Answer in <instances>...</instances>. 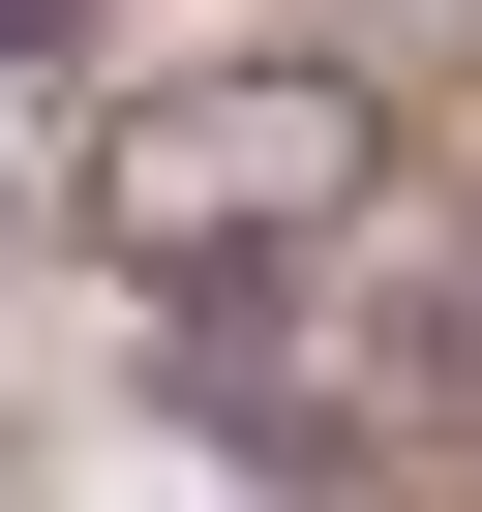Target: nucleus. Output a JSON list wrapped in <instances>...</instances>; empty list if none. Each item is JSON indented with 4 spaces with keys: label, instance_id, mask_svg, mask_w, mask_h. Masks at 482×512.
Segmentation results:
<instances>
[{
    "label": "nucleus",
    "instance_id": "f03ea898",
    "mask_svg": "<svg viewBox=\"0 0 482 512\" xmlns=\"http://www.w3.org/2000/svg\"><path fill=\"white\" fill-rule=\"evenodd\" d=\"M452 392H482V272H452Z\"/></svg>",
    "mask_w": 482,
    "mask_h": 512
},
{
    "label": "nucleus",
    "instance_id": "f257e3e1",
    "mask_svg": "<svg viewBox=\"0 0 482 512\" xmlns=\"http://www.w3.org/2000/svg\"><path fill=\"white\" fill-rule=\"evenodd\" d=\"M362 181H392V91H362L332 31H241V61L91 91L61 241H91V272H151V302H272V272H332V241H362Z\"/></svg>",
    "mask_w": 482,
    "mask_h": 512
}]
</instances>
